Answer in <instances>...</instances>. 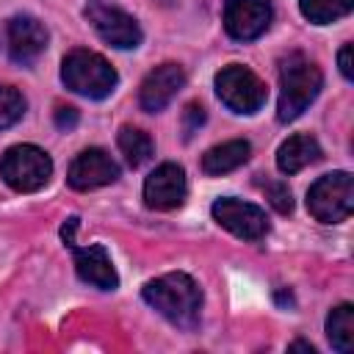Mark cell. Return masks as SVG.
Here are the masks:
<instances>
[{"mask_svg":"<svg viewBox=\"0 0 354 354\" xmlns=\"http://www.w3.org/2000/svg\"><path fill=\"white\" fill-rule=\"evenodd\" d=\"M271 25V6L266 0H227L224 3V30L235 41H252Z\"/></svg>","mask_w":354,"mask_h":354,"instance_id":"cell-10","label":"cell"},{"mask_svg":"<svg viewBox=\"0 0 354 354\" xmlns=\"http://www.w3.org/2000/svg\"><path fill=\"white\" fill-rule=\"evenodd\" d=\"M183 83H185L183 66H177V64H160V66H155V69L144 77V83H141V88H138V102H141V108L149 111V113L163 111V108L171 102V97L183 88Z\"/></svg>","mask_w":354,"mask_h":354,"instance_id":"cell-13","label":"cell"},{"mask_svg":"<svg viewBox=\"0 0 354 354\" xmlns=\"http://www.w3.org/2000/svg\"><path fill=\"white\" fill-rule=\"evenodd\" d=\"M268 199L274 205L277 213H290L293 210V196H290V188L285 183H268Z\"/></svg>","mask_w":354,"mask_h":354,"instance_id":"cell-21","label":"cell"},{"mask_svg":"<svg viewBox=\"0 0 354 354\" xmlns=\"http://www.w3.org/2000/svg\"><path fill=\"white\" fill-rule=\"evenodd\" d=\"M324 86L321 69L304 58L301 53H293L282 61L279 66V105H277V119L279 122H293L299 119L307 105L318 97Z\"/></svg>","mask_w":354,"mask_h":354,"instance_id":"cell-2","label":"cell"},{"mask_svg":"<svg viewBox=\"0 0 354 354\" xmlns=\"http://www.w3.org/2000/svg\"><path fill=\"white\" fill-rule=\"evenodd\" d=\"M185 171L177 163H160L144 180V202L152 210H174L185 202Z\"/></svg>","mask_w":354,"mask_h":354,"instance_id":"cell-11","label":"cell"},{"mask_svg":"<svg viewBox=\"0 0 354 354\" xmlns=\"http://www.w3.org/2000/svg\"><path fill=\"white\" fill-rule=\"evenodd\" d=\"M116 177H119L116 160L105 149H97V147L83 149L72 160V166L66 171V180H69V185L75 191H91V188H100V185L113 183Z\"/></svg>","mask_w":354,"mask_h":354,"instance_id":"cell-12","label":"cell"},{"mask_svg":"<svg viewBox=\"0 0 354 354\" xmlns=\"http://www.w3.org/2000/svg\"><path fill=\"white\" fill-rule=\"evenodd\" d=\"M116 144H119L124 160H127L133 169L144 166V163L152 158V149H155V147H152V138H149L144 130H138V127H122Z\"/></svg>","mask_w":354,"mask_h":354,"instance_id":"cell-18","label":"cell"},{"mask_svg":"<svg viewBox=\"0 0 354 354\" xmlns=\"http://www.w3.org/2000/svg\"><path fill=\"white\" fill-rule=\"evenodd\" d=\"M307 210L321 224H337L354 210V177L348 171H332L318 177L307 191Z\"/></svg>","mask_w":354,"mask_h":354,"instance_id":"cell-4","label":"cell"},{"mask_svg":"<svg viewBox=\"0 0 354 354\" xmlns=\"http://www.w3.org/2000/svg\"><path fill=\"white\" fill-rule=\"evenodd\" d=\"M141 296H144V301L149 307H155L174 326L194 329L199 324L202 290H199V285L188 274H180V271L163 274V277L147 282L144 290H141Z\"/></svg>","mask_w":354,"mask_h":354,"instance_id":"cell-1","label":"cell"},{"mask_svg":"<svg viewBox=\"0 0 354 354\" xmlns=\"http://www.w3.org/2000/svg\"><path fill=\"white\" fill-rule=\"evenodd\" d=\"M216 94L235 113H257L268 97L263 80L241 64H230L216 75Z\"/></svg>","mask_w":354,"mask_h":354,"instance_id":"cell-6","label":"cell"},{"mask_svg":"<svg viewBox=\"0 0 354 354\" xmlns=\"http://www.w3.org/2000/svg\"><path fill=\"white\" fill-rule=\"evenodd\" d=\"M61 80L69 91L88 97V100H102L116 88V69L91 50H72L64 64H61Z\"/></svg>","mask_w":354,"mask_h":354,"instance_id":"cell-3","label":"cell"},{"mask_svg":"<svg viewBox=\"0 0 354 354\" xmlns=\"http://www.w3.org/2000/svg\"><path fill=\"white\" fill-rule=\"evenodd\" d=\"M213 218L230 230L232 235L243 238V241H257L268 232V218L266 213L252 205V202H243V199H235V196H224V199H216L213 202Z\"/></svg>","mask_w":354,"mask_h":354,"instance_id":"cell-9","label":"cell"},{"mask_svg":"<svg viewBox=\"0 0 354 354\" xmlns=\"http://www.w3.org/2000/svg\"><path fill=\"white\" fill-rule=\"evenodd\" d=\"M0 174L14 191L30 194V191H39L41 185H47V180L53 174V160L44 149H39L33 144H17V147L6 149V155L0 160Z\"/></svg>","mask_w":354,"mask_h":354,"instance_id":"cell-5","label":"cell"},{"mask_svg":"<svg viewBox=\"0 0 354 354\" xmlns=\"http://www.w3.org/2000/svg\"><path fill=\"white\" fill-rule=\"evenodd\" d=\"M249 152H252V147H249V141H243V138L224 141V144H218V147H213V149L205 152L202 169H205L207 174H227V171L243 166V163L249 160Z\"/></svg>","mask_w":354,"mask_h":354,"instance_id":"cell-16","label":"cell"},{"mask_svg":"<svg viewBox=\"0 0 354 354\" xmlns=\"http://www.w3.org/2000/svg\"><path fill=\"white\" fill-rule=\"evenodd\" d=\"M55 124H58V130H72L77 124V111L75 108H58L55 111Z\"/></svg>","mask_w":354,"mask_h":354,"instance_id":"cell-23","label":"cell"},{"mask_svg":"<svg viewBox=\"0 0 354 354\" xmlns=\"http://www.w3.org/2000/svg\"><path fill=\"white\" fill-rule=\"evenodd\" d=\"M290 351H310V354H313V346H307V343H293Z\"/></svg>","mask_w":354,"mask_h":354,"instance_id":"cell-25","label":"cell"},{"mask_svg":"<svg viewBox=\"0 0 354 354\" xmlns=\"http://www.w3.org/2000/svg\"><path fill=\"white\" fill-rule=\"evenodd\" d=\"M202 124H205V108L196 105V102L185 105V111H183V130H185V138H191Z\"/></svg>","mask_w":354,"mask_h":354,"instance_id":"cell-22","label":"cell"},{"mask_svg":"<svg viewBox=\"0 0 354 354\" xmlns=\"http://www.w3.org/2000/svg\"><path fill=\"white\" fill-rule=\"evenodd\" d=\"M0 47L8 53L11 61L28 66L33 64L47 47V30L36 17L19 14L0 25Z\"/></svg>","mask_w":354,"mask_h":354,"instance_id":"cell-8","label":"cell"},{"mask_svg":"<svg viewBox=\"0 0 354 354\" xmlns=\"http://www.w3.org/2000/svg\"><path fill=\"white\" fill-rule=\"evenodd\" d=\"M321 158V147L313 136H304V133H296L290 138H285L277 149V169L282 174H296L301 171L304 166L315 163Z\"/></svg>","mask_w":354,"mask_h":354,"instance_id":"cell-15","label":"cell"},{"mask_svg":"<svg viewBox=\"0 0 354 354\" xmlns=\"http://www.w3.org/2000/svg\"><path fill=\"white\" fill-rule=\"evenodd\" d=\"M25 113V100L17 88L11 86H0V130L11 127L14 122H19Z\"/></svg>","mask_w":354,"mask_h":354,"instance_id":"cell-20","label":"cell"},{"mask_svg":"<svg viewBox=\"0 0 354 354\" xmlns=\"http://www.w3.org/2000/svg\"><path fill=\"white\" fill-rule=\"evenodd\" d=\"M86 19L91 22V28L97 30V36L102 41H108L111 47H119V50H133L141 44V28L138 22L122 11L119 6H111L105 0H88L86 8H83Z\"/></svg>","mask_w":354,"mask_h":354,"instance_id":"cell-7","label":"cell"},{"mask_svg":"<svg viewBox=\"0 0 354 354\" xmlns=\"http://www.w3.org/2000/svg\"><path fill=\"white\" fill-rule=\"evenodd\" d=\"M75 271L83 282L100 288V290H113L119 285L116 268L105 252V246L91 243V246H75Z\"/></svg>","mask_w":354,"mask_h":354,"instance_id":"cell-14","label":"cell"},{"mask_svg":"<svg viewBox=\"0 0 354 354\" xmlns=\"http://www.w3.org/2000/svg\"><path fill=\"white\" fill-rule=\"evenodd\" d=\"M337 64H340V75H343L346 80H351V77H354V69H351V44H343V47H340Z\"/></svg>","mask_w":354,"mask_h":354,"instance_id":"cell-24","label":"cell"},{"mask_svg":"<svg viewBox=\"0 0 354 354\" xmlns=\"http://www.w3.org/2000/svg\"><path fill=\"white\" fill-rule=\"evenodd\" d=\"M326 337L335 351L348 354L354 348V307L340 304L326 315Z\"/></svg>","mask_w":354,"mask_h":354,"instance_id":"cell-17","label":"cell"},{"mask_svg":"<svg viewBox=\"0 0 354 354\" xmlns=\"http://www.w3.org/2000/svg\"><path fill=\"white\" fill-rule=\"evenodd\" d=\"M299 8L310 22L326 25L346 17L354 8V0H299Z\"/></svg>","mask_w":354,"mask_h":354,"instance_id":"cell-19","label":"cell"}]
</instances>
